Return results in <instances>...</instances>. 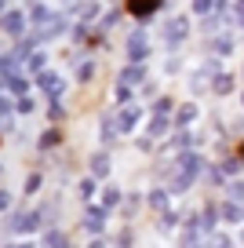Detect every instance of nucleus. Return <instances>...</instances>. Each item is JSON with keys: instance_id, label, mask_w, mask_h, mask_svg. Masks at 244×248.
Returning a JSON list of instances; mask_svg holds the SVG:
<instances>
[{"instance_id": "obj_1", "label": "nucleus", "mask_w": 244, "mask_h": 248, "mask_svg": "<svg viewBox=\"0 0 244 248\" xmlns=\"http://www.w3.org/2000/svg\"><path fill=\"white\" fill-rule=\"evenodd\" d=\"M160 4H164V0H124L128 15H135V18H146V15H153V11H160Z\"/></svg>"}]
</instances>
